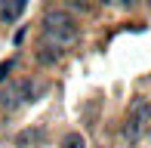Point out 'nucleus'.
I'll return each mask as SVG.
<instances>
[{
    "mask_svg": "<svg viewBox=\"0 0 151 148\" xmlns=\"http://www.w3.org/2000/svg\"><path fill=\"white\" fill-rule=\"evenodd\" d=\"M151 126V99L148 96H136L127 108V117H123V139L129 142H139Z\"/></svg>",
    "mask_w": 151,
    "mask_h": 148,
    "instance_id": "nucleus-3",
    "label": "nucleus"
},
{
    "mask_svg": "<svg viewBox=\"0 0 151 148\" xmlns=\"http://www.w3.org/2000/svg\"><path fill=\"white\" fill-rule=\"evenodd\" d=\"M59 148H86V139H83V133H65V136H62V145Z\"/></svg>",
    "mask_w": 151,
    "mask_h": 148,
    "instance_id": "nucleus-7",
    "label": "nucleus"
},
{
    "mask_svg": "<svg viewBox=\"0 0 151 148\" xmlns=\"http://www.w3.org/2000/svg\"><path fill=\"white\" fill-rule=\"evenodd\" d=\"M77 37H80V28H77L71 12L59 9V6L43 12V43L56 46V50H65V46L77 43Z\"/></svg>",
    "mask_w": 151,
    "mask_h": 148,
    "instance_id": "nucleus-1",
    "label": "nucleus"
},
{
    "mask_svg": "<svg viewBox=\"0 0 151 148\" xmlns=\"http://www.w3.org/2000/svg\"><path fill=\"white\" fill-rule=\"evenodd\" d=\"M99 3H105V6H129V0H99Z\"/></svg>",
    "mask_w": 151,
    "mask_h": 148,
    "instance_id": "nucleus-10",
    "label": "nucleus"
},
{
    "mask_svg": "<svg viewBox=\"0 0 151 148\" xmlns=\"http://www.w3.org/2000/svg\"><path fill=\"white\" fill-rule=\"evenodd\" d=\"M65 6H68V9H80V12H90V9H93L90 0H65ZM68 9H65V12H68Z\"/></svg>",
    "mask_w": 151,
    "mask_h": 148,
    "instance_id": "nucleus-8",
    "label": "nucleus"
},
{
    "mask_svg": "<svg viewBox=\"0 0 151 148\" xmlns=\"http://www.w3.org/2000/svg\"><path fill=\"white\" fill-rule=\"evenodd\" d=\"M40 139H43V126H34V130H22L16 136V142L19 145H37Z\"/></svg>",
    "mask_w": 151,
    "mask_h": 148,
    "instance_id": "nucleus-6",
    "label": "nucleus"
},
{
    "mask_svg": "<svg viewBox=\"0 0 151 148\" xmlns=\"http://www.w3.org/2000/svg\"><path fill=\"white\" fill-rule=\"evenodd\" d=\"M0 3H3V0H0Z\"/></svg>",
    "mask_w": 151,
    "mask_h": 148,
    "instance_id": "nucleus-11",
    "label": "nucleus"
},
{
    "mask_svg": "<svg viewBox=\"0 0 151 148\" xmlns=\"http://www.w3.org/2000/svg\"><path fill=\"white\" fill-rule=\"evenodd\" d=\"M34 56H37V62H40V65L52 68V65L62 59V50H56V46H50V43H40V50L34 52Z\"/></svg>",
    "mask_w": 151,
    "mask_h": 148,
    "instance_id": "nucleus-5",
    "label": "nucleus"
},
{
    "mask_svg": "<svg viewBox=\"0 0 151 148\" xmlns=\"http://www.w3.org/2000/svg\"><path fill=\"white\" fill-rule=\"evenodd\" d=\"M25 9H28V0H3V6H0V19H3V25L19 22Z\"/></svg>",
    "mask_w": 151,
    "mask_h": 148,
    "instance_id": "nucleus-4",
    "label": "nucleus"
},
{
    "mask_svg": "<svg viewBox=\"0 0 151 148\" xmlns=\"http://www.w3.org/2000/svg\"><path fill=\"white\" fill-rule=\"evenodd\" d=\"M40 93H43V83H37V80H31V77L9 80V83L0 90V111L12 114V111H19V108H22V105L34 102Z\"/></svg>",
    "mask_w": 151,
    "mask_h": 148,
    "instance_id": "nucleus-2",
    "label": "nucleus"
},
{
    "mask_svg": "<svg viewBox=\"0 0 151 148\" xmlns=\"http://www.w3.org/2000/svg\"><path fill=\"white\" fill-rule=\"evenodd\" d=\"M12 65H16V62H12V59H6V62H0V83H3V80L9 77V71H12Z\"/></svg>",
    "mask_w": 151,
    "mask_h": 148,
    "instance_id": "nucleus-9",
    "label": "nucleus"
}]
</instances>
